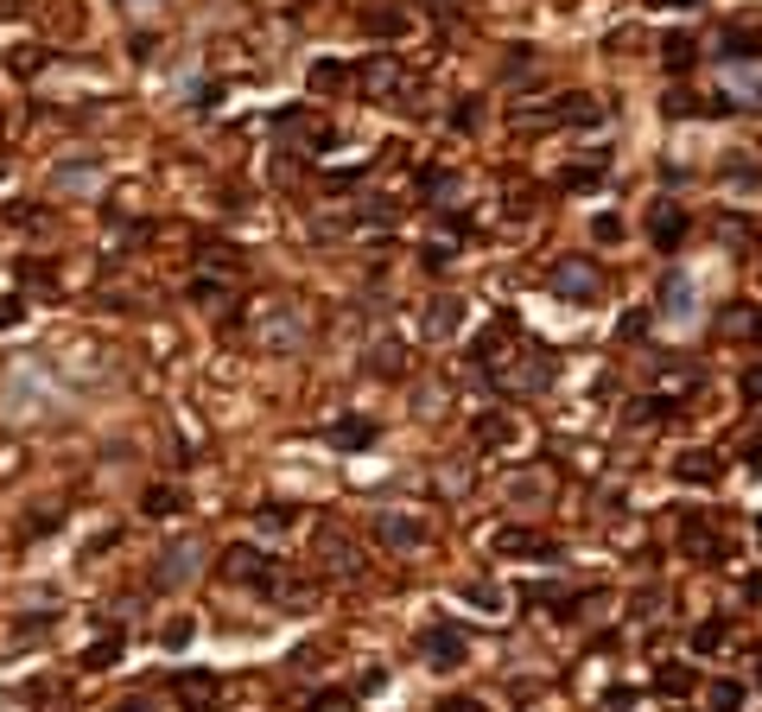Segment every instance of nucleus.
<instances>
[{"instance_id": "obj_41", "label": "nucleus", "mask_w": 762, "mask_h": 712, "mask_svg": "<svg viewBox=\"0 0 762 712\" xmlns=\"http://www.w3.org/2000/svg\"><path fill=\"white\" fill-rule=\"evenodd\" d=\"M591 229H597V242H622V217H597Z\"/></svg>"}, {"instance_id": "obj_15", "label": "nucleus", "mask_w": 762, "mask_h": 712, "mask_svg": "<svg viewBox=\"0 0 762 712\" xmlns=\"http://www.w3.org/2000/svg\"><path fill=\"white\" fill-rule=\"evenodd\" d=\"M330 446L363 451V446H375V426H368V420H337V426H330Z\"/></svg>"}, {"instance_id": "obj_36", "label": "nucleus", "mask_w": 762, "mask_h": 712, "mask_svg": "<svg viewBox=\"0 0 762 712\" xmlns=\"http://www.w3.org/2000/svg\"><path fill=\"white\" fill-rule=\"evenodd\" d=\"M508 496H515V503H528V496L541 503V496H546V484H541V478H515V484H508Z\"/></svg>"}, {"instance_id": "obj_29", "label": "nucleus", "mask_w": 762, "mask_h": 712, "mask_svg": "<svg viewBox=\"0 0 762 712\" xmlns=\"http://www.w3.org/2000/svg\"><path fill=\"white\" fill-rule=\"evenodd\" d=\"M254 522L267 528V534H280V528H292V509H287V503H261V516H254Z\"/></svg>"}, {"instance_id": "obj_45", "label": "nucleus", "mask_w": 762, "mask_h": 712, "mask_svg": "<svg viewBox=\"0 0 762 712\" xmlns=\"http://www.w3.org/2000/svg\"><path fill=\"white\" fill-rule=\"evenodd\" d=\"M528 604H559V586H528Z\"/></svg>"}, {"instance_id": "obj_11", "label": "nucleus", "mask_w": 762, "mask_h": 712, "mask_svg": "<svg viewBox=\"0 0 762 712\" xmlns=\"http://www.w3.org/2000/svg\"><path fill=\"white\" fill-rule=\"evenodd\" d=\"M496 382H503L508 395H528V388H546V382H553V363H534V357H528V363H521V370H508V375H496Z\"/></svg>"}, {"instance_id": "obj_50", "label": "nucleus", "mask_w": 762, "mask_h": 712, "mask_svg": "<svg viewBox=\"0 0 762 712\" xmlns=\"http://www.w3.org/2000/svg\"><path fill=\"white\" fill-rule=\"evenodd\" d=\"M649 7H687L692 13V7H705V0H649Z\"/></svg>"}, {"instance_id": "obj_10", "label": "nucleus", "mask_w": 762, "mask_h": 712, "mask_svg": "<svg viewBox=\"0 0 762 712\" xmlns=\"http://www.w3.org/2000/svg\"><path fill=\"white\" fill-rule=\"evenodd\" d=\"M191 572H197V547H191V541H184V547H166V554H159V586H184Z\"/></svg>"}, {"instance_id": "obj_3", "label": "nucleus", "mask_w": 762, "mask_h": 712, "mask_svg": "<svg viewBox=\"0 0 762 712\" xmlns=\"http://www.w3.org/2000/svg\"><path fill=\"white\" fill-rule=\"evenodd\" d=\"M566 121H597L591 96H559L553 109H515V128H566Z\"/></svg>"}, {"instance_id": "obj_31", "label": "nucleus", "mask_w": 762, "mask_h": 712, "mask_svg": "<svg viewBox=\"0 0 762 712\" xmlns=\"http://www.w3.org/2000/svg\"><path fill=\"white\" fill-rule=\"evenodd\" d=\"M363 83H368V89H395V64H388V58H368Z\"/></svg>"}, {"instance_id": "obj_32", "label": "nucleus", "mask_w": 762, "mask_h": 712, "mask_svg": "<svg viewBox=\"0 0 762 712\" xmlns=\"http://www.w3.org/2000/svg\"><path fill=\"white\" fill-rule=\"evenodd\" d=\"M33 71H45V51L38 45H20L13 51V76H33Z\"/></svg>"}, {"instance_id": "obj_38", "label": "nucleus", "mask_w": 762, "mask_h": 712, "mask_svg": "<svg viewBox=\"0 0 762 712\" xmlns=\"http://www.w3.org/2000/svg\"><path fill=\"white\" fill-rule=\"evenodd\" d=\"M58 185H96V166H58Z\"/></svg>"}, {"instance_id": "obj_30", "label": "nucleus", "mask_w": 762, "mask_h": 712, "mask_svg": "<svg viewBox=\"0 0 762 712\" xmlns=\"http://www.w3.org/2000/svg\"><path fill=\"white\" fill-rule=\"evenodd\" d=\"M114 655H121V642H96V649H89V655H83V668H96V675H102V668H114Z\"/></svg>"}, {"instance_id": "obj_8", "label": "nucleus", "mask_w": 762, "mask_h": 712, "mask_svg": "<svg viewBox=\"0 0 762 712\" xmlns=\"http://www.w3.org/2000/svg\"><path fill=\"white\" fill-rule=\"evenodd\" d=\"M222 572H229V579H242V586H274V572L261 566L254 547H229V554H222Z\"/></svg>"}, {"instance_id": "obj_6", "label": "nucleus", "mask_w": 762, "mask_h": 712, "mask_svg": "<svg viewBox=\"0 0 762 712\" xmlns=\"http://www.w3.org/2000/svg\"><path fill=\"white\" fill-rule=\"evenodd\" d=\"M375 534H382L388 547H420V541H426V522H420V516H400V509H382V516H375Z\"/></svg>"}, {"instance_id": "obj_28", "label": "nucleus", "mask_w": 762, "mask_h": 712, "mask_svg": "<svg viewBox=\"0 0 762 712\" xmlns=\"http://www.w3.org/2000/svg\"><path fill=\"white\" fill-rule=\"evenodd\" d=\"M325 560H337V572H356V554H350L343 534H325Z\"/></svg>"}, {"instance_id": "obj_42", "label": "nucleus", "mask_w": 762, "mask_h": 712, "mask_svg": "<svg viewBox=\"0 0 762 712\" xmlns=\"http://www.w3.org/2000/svg\"><path fill=\"white\" fill-rule=\"evenodd\" d=\"M451 121H458V128H464V134H476V102H471V96H464V102H458V114H451Z\"/></svg>"}, {"instance_id": "obj_48", "label": "nucleus", "mask_w": 762, "mask_h": 712, "mask_svg": "<svg viewBox=\"0 0 762 712\" xmlns=\"http://www.w3.org/2000/svg\"><path fill=\"white\" fill-rule=\"evenodd\" d=\"M743 458H750V471H757V478H762V439H757V446H750V451H743Z\"/></svg>"}, {"instance_id": "obj_35", "label": "nucleus", "mask_w": 762, "mask_h": 712, "mask_svg": "<svg viewBox=\"0 0 762 712\" xmlns=\"http://www.w3.org/2000/svg\"><path fill=\"white\" fill-rule=\"evenodd\" d=\"M426 197H458V172H426Z\"/></svg>"}, {"instance_id": "obj_2", "label": "nucleus", "mask_w": 762, "mask_h": 712, "mask_svg": "<svg viewBox=\"0 0 762 712\" xmlns=\"http://www.w3.org/2000/svg\"><path fill=\"white\" fill-rule=\"evenodd\" d=\"M420 655H426V668H438V675H451V668H464V655H471V642H464V630H451V624H433V630L420 637Z\"/></svg>"}, {"instance_id": "obj_7", "label": "nucleus", "mask_w": 762, "mask_h": 712, "mask_svg": "<svg viewBox=\"0 0 762 712\" xmlns=\"http://www.w3.org/2000/svg\"><path fill=\"white\" fill-rule=\"evenodd\" d=\"M680 547H687V554H699V560H725L730 547L725 541H718V534H712V528H705V516H687V522H680Z\"/></svg>"}, {"instance_id": "obj_49", "label": "nucleus", "mask_w": 762, "mask_h": 712, "mask_svg": "<svg viewBox=\"0 0 762 712\" xmlns=\"http://www.w3.org/2000/svg\"><path fill=\"white\" fill-rule=\"evenodd\" d=\"M109 712H146V700H114Z\"/></svg>"}, {"instance_id": "obj_4", "label": "nucleus", "mask_w": 762, "mask_h": 712, "mask_svg": "<svg viewBox=\"0 0 762 712\" xmlns=\"http://www.w3.org/2000/svg\"><path fill=\"white\" fill-rule=\"evenodd\" d=\"M674 478H680V484L712 490L718 478H725V458H718V451H705V446H692V451H680V458H674Z\"/></svg>"}, {"instance_id": "obj_47", "label": "nucleus", "mask_w": 762, "mask_h": 712, "mask_svg": "<svg viewBox=\"0 0 762 712\" xmlns=\"http://www.w3.org/2000/svg\"><path fill=\"white\" fill-rule=\"evenodd\" d=\"M743 599H750V604H762V572H757V579H743Z\"/></svg>"}, {"instance_id": "obj_44", "label": "nucleus", "mask_w": 762, "mask_h": 712, "mask_svg": "<svg viewBox=\"0 0 762 712\" xmlns=\"http://www.w3.org/2000/svg\"><path fill=\"white\" fill-rule=\"evenodd\" d=\"M451 262V242H426V267H445Z\"/></svg>"}, {"instance_id": "obj_33", "label": "nucleus", "mask_w": 762, "mask_h": 712, "mask_svg": "<svg viewBox=\"0 0 762 712\" xmlns=\"http://www.w3.org/2000/svg\"><path fill=\"white\" fill-rule=\"evenodd\" d=\"M191 637H197V624H191V617H172V624H166V649H172V655H179Z\"/></svg>"}, {"instance_id": "obj_13", "label": "nucleus", "mask_w": 762, "mask_h": 712, "mask_svg": "<svg viewBox=\"0 0 762 712\" xmlns=\"http://www.w3.org/2000/svg\"><path fill=\"white\" fill-rule=\"evenodd\" d=\"M471 433H476V446H483V451H503L508 439H515V420H508V413H483Z\"/></svg>"}, {"instance_id": "obj_9", "label": "nucleus", "mask_w": 762, "mask_h": 712, "mask_svg": "<svg viewBox=\"0 0 762 712\" xmlns=\"http://www.w3.org/2000/svg\"><path fill=\"white\" fill-rule=\"evenodd\" d=\"M489 547H496V554H553V541L534 534V528H496Z\"/></svg>"}, {"instance_id": "obj_5", "label": "nucleus", "mask_w": 762, "mask_h": 712, "mask_svg": "<svg viewBox=\"0 0 762 712\" xmlns=\"http://www.w3.org/2000/svg\"><path fill=\"white\" fill-rule=\"evenodd\" d=\"M649 236H654V249H661V255H674V249L687 242V210H680V204H654Z\"/></svg>"}, {"instance_id": "obj_14", "label": "nucleus", "mask_w": 762, "mask_h": 712, "mask_svg": "<svg viewBox=\"0 0 762 712\" xmlns=\"http://www.w3.org/2000/svg\"><path fill=\"white\" fill-rule=\"evenodd\" d=\"M661 312H667V318H687L692 312V280L687 274H667V280H661Z\"/></svg>"}, {"instance_id": "obj_39", "label": "nucleus", "mask_w": 762, "mask_h": 712, "mask_svg": "<svg viewBox=\"0 0 762 712\" xmlns=\"http://www.w3.org/2000/svg\"><path fill=\"white\" fill-rule=\"evenodd\" d=\"M20 318H26V300H13V293H7V300H0V331H13Z\"/></svg>"}, {"instance_id": "obj_22", "label": "nucleus", "mask_w": 762, "mask_h": 712, "mask_svg": "<svg viewBox=\"0 0 762 712\" xmlns=\"http://www.w3.org/2000/svg\"><path fill=\"white\" fill-rule=\"evenodd\" d=\"M141 509H146V516H179V509H184V496H179L172 484H153V490L141 496Z\"/></svg>"}, {"instance_id": "obj_21", "label": "nucleus", "mask_w": 762, "mask_h": 712, "mask_svg": "<svg viewBox=\"0 0 762 712\" xmlns=\"http://www.w3.org/2000/svg\"><path fill=\"white\" fill-rule=\"evenodd\" d=\"M661 58H667V71H692V64H699V45H692L687 33H674L661 45Z\"/></svg>"}, {"instance_id": "obj_24", "label": "nucleus", "mask_w": 762, "mask_h": 712, "mask_svg": "<svg viewBox=\"0 0 762 712\" xmlns=\"http://www.w3.org/2000/svg\"><path fill=\"white\" fill-rule=\"evenodd\" d=\"M725 58H730V64H750V58H757V26H730V33H725Z\"/></svg>"}, {"instance_id": "obj_37", "label": "nucleus", "mask_w": 762, "mask_h": 712, "mask_svg": "<svg viewBox=\"0 0 762 712\" xmlns=\"http://www.w3.org/2000/svg\"><path fill=\"white\" fill-rule=\"evenodd\" d=\"M667 114H674V121H680V114H705V102H699V96H680V89H674V96H667Z\"/></svg>"}, {"instance_id": "obj_23", "label": "nucleus", "mask_w": 762, "mask_h": 712, "mask_svg": "<svg viewBox=\"0 0 762 712\" xmlns=\"http://www.w3.org/2000/svg\"><path fill=\"white\" fill-rule=\"evenodd\" d=\"M725 637H730V617H705V624L692 630V649L712 655V649H725Z\"/></svg>"}, {"instance_id": "obj_19", "label": "nucleus", "mask_w": 762, "mask_h": 712, "mask_svg": "<svg viewBox=\"0 0 762 712\" xmlns=\"http://www.w3.org/2000/svg\"><path fill=\"white\" fill-rule=\"evenodd\" d=\"M363 26H368V33H382V38H400V33H407V13H400V7H368Z\"/></svg>"}, {"instance_id": "obj_12", "label": "nucleus", "mask_w": 762, "mask_h": 712, "mask_svg": "<svg viewBox=\"0 0 762 712\" xmlns=\"http://www.w3.org/2000/svg\"><path fill=\"white\" fill-rule=\"evenodd\" d=\"M464 325V300H433L426 305V338H451Z\"/></svg>"}, {"instance_id": "obj_26", "label": "nucleus", "mask_w": 762, "mask_h": 712, "mask_svg": "<svg viewBox=\"0 0 762 712\" xmlns=\"http://www.w3.org/2000/svg\"><path fill=\"white\" fill-rule=\"evenodd\" d=\"M654 687H661V693H674V700H680V693H692V668H680V662H667V668H661V675H654Z\"/></svg>"}, {"instance_id": "obj_40", "label": "nucleus", "mask_w": 762, "mask_h": 712, "mask_svg": "<svg viewBox=\"0 0 762 712\" xmlns=\"http://www.w3.org/2000/svg\"><path fill=\"white\" fill-rule=\"evenodd\" d=\"M642 331H649V312H622L617 338H642Z\"/></svg>"}, {"instance_id": "obj_16", "label": "nucleus", "mask_w": 762, "mask_h": 712, "mask_svg": "<svg viewBox=\"0 0 762 712\" xmlns=\"http://www.w3.org/2000/svg\"><path fill=\"white\" fill-rule=\"evenodd\" d=\"M730 96H743V109H762V71L730 64Z\"/></svg>"}, {"instance_id": "obj_46", "label": "nucleus", "mask_w": 762, "mask_h": 712, "mask_svg": "<svg viewBox=\"0 0 762 712\" xmlns=\"http://www.w3.org/2000/svg\"><path fill=\"white\" fill-rule=\"evenodd\" d=\"M343 707H350L343 693H318V700H312V712H343Z\"/></svg>"}, {"instance_id": "obj_18", "label": "nucleus", "mask_w": 762, "mask_h": 712, "mask_svg": "<svg viewBox=\"0 0 762 712\" xmlns=\"http://www.w3.org/2000/svg\"><path fill=\"white\" fill-rule=\"evenodd\" d=\"M654 375H661V382H667V388H680V395H692V388H699V382H705V375L692 370V363H667V357H654Z\"/></svg>"}, {"instance_id": "obj_20", "label": "nucleus", "mask_w": 762, "mask_h": 712, "mask_svg": "<svg viewBox=\"0 0 762 712\" xmlns=\"http://www.w3.org/2000/svg\"><path fill=\"white\" fill-rule=\"evenodd\" d=\"M725 331L730 338H743V343H762V312L757 305H737V312L725 318Z\"/></svg>"}, {"instance_id": "obj_43", "label": "nucleus", "mask_w": 762, "mask_h": 712, "mask_svg": "<svg viewBox=\"0 0 762 712\" xmlns=\"http://www.w3.org/2000/svg\"><path fill=\"white\" fill-rule=\"evenodd\" d=\"M737 388H743L750 401H762V363H757V370H743V382H737Z\"/></svg>"}, {"instance_id": "obj_34", "label": "nucleus", "mask_w": 762, "mask_h": 712, "mask_svg": "<svg viewBox=\"0 0 762 712\" xmlns=\"http://www.w3.org/2000/svg\"><path fill=\"white\" fill-rule=\"evenodd\" d=\"M64 522L58 509H45V516H33V522H20V541H38V534H51V528Z\"/></svg>"}, {"instance_id": "obj_27", "label": "nucleus", "mask_w": 762, "mask_h": 712, "mask_svg": "<svg viewBox=\"0 0 762 712\" xmlns=\"http://www.w3.org/2000/svg\"><path fill=\"white\" fill-rule=\"evenodd\" d=\"M464 599L483 604V611H503V586H489V579H471V586H464Z\"/></svg>"}, {"instance_id": "obj_25", "label": "nucleus", "mask_w": 762, "mask_h": 712, "mask_svg": "<svg viewBox=\"0 0 762 712\" xmlns=\"http://www.w3.org/2000/svg\"><path fill=\"white\" fill-rule=\"evenodd\" d=\"M705 707H712V712H743V687H737V680H712Z\"/></svg>"}, {"instance_id": "obj_17", "label": "nucleus", "mask_w": 762, "mask_h": 712, "mask_svg": "<svg viewBox=\"0 0 762 712\" xmlns=\"http://www.w3.org/2000/svg\"><path fill=\"white\" fill-rule=\"evenodd\" d=\"M305 83H312V96H337V89L350 83V71H343V64H330V58H318V64H312V76H305Z\"/></svg>"}, {"instance_id": "obj_1", "label": "nucleus", "mask_w": 762, "mask_h": 712, "mask_svg": "<svg viewBox=\"0 0 762 712\" xmlns=\"http://www.w3.org/2000/svg\"><path fill=\"white\" fill-rule=\"evenodd\" d=\"M553 293H566V300L584 305V300L604 293V274L584 262V255H559V262H553Z\"/></svg>"}]
</instances>
